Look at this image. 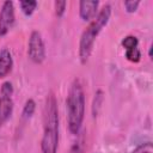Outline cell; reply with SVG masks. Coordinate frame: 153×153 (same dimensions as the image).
Here are the masks:
<instances>
[{"label":"cell","instance_id":"cell-1","mask_svg":"<svg viewBox=\"0 0 153 153\" xmlns=\"http://www.w3.org/2000/svg\"><path fill=\"white\" fill-rule=\"evenodd\" d=\"M59 147V111L57 102L53 92L45 100L44 109V130L41 140L42 153H56Z\"/></svg>","mask_w":153,"mask_h":153},{"label":"cell","instance_id":"cell-2","mask_svg":"<svg viewBox=\"0 0 153 153\" xmlns=\"http://www.w3.org/2000/svg\"><path fill=\"white\" fill-rule=\"evenodd\" d=\"M67 123L72 134H78L85 116V94L79 79H74L67 94Z\"/></svg>","mask_w":153,"mask_h":153},{"label":"cell","instance_id":"cell-3","mask_svg":"<svg viewBox=\"0 0 153 153\" xmlns=\"http://www.w3.org/2000/svg\"><path fill=\"white\" fill-rule=\"evenodd\" d=\"M110 16H111V6L106 4L99 10L97 16L91 20L88 26L82 32L79 42V57L81 63H85L88 60L93 49V43L97 36L99 35V32L103 30V27L109 23Z\"/></svg>","mask_w":153,"mask_h":153},{"label":"cell","instance_id":"cell-4","mask_svg":"<svg viewBox=\"0 0 153 153\" xmlns=\"http://www.w3.org/2000/svg\"><path fill=\"white\" fill-rule=\"evenodd\" d=\"M27 55L35 63H42L45 59V48L42 35L38 31H32L29 38Z\"/></svg>","mask_w":153,"mask_h":153},{"label":"cell","instance_id":"cell-5","mask_svg":"<svg viewBox=\"0 0 153 153\" xmlns=\"http://www.w3.org/2000/svg\"><path fill=\"white\" fill-rule=\"evenodd\" d=\"M14 23V6L12 1H5L0 10V36H5Z\"/></svg>","mask_w":153,"mask_h":153},{"label":"cell","instance_id":"cell-6","mask_svg":"<svg viewBox=\"0 0 153 153\" xmlns=\"http://www.w3.org/2000/svg\"><path fill=\"white\" fill-rule=\"evenodd\" d=\"M99 2L97 0H84L79 2V14L85 22L92 20L96 17Z\"/></svg>","mask_w":153,"mask_h":153},{"label":"cell","instance_id":"cell-7","mask_svg":"<svg viewBox=\"0 0 153 153\" xmlns=\"http://www.w3.org/2000/svg\"><path fill=\"white\" fill-rule=\"evenodd\" d=\"M13 67V59L12 54L8 49L4 48L0 50V78L7 76Z\"/></svg>","mask_w":153,"mask_h":153},{"label":"cell","instance_id":"cell-8","mask_svg":"<svg viewBox=\"0 0 153 153\" xmlns=\"http://www.w3.org/2000/svg\"><path fill=\"white\" fill-rule=\"evenodd\" d=\"M13 112V100L11 97L0 96V126L6 123Z\"/></svg>","mask_w":153,"mask_h":153},{"label":"cell","instance_id":"cell-9","mask_svg":"<svg viewBox=\"0 0 153 153\" xmlns=\"http://www.w3.org/2000/svg\"><path fill=\"white\" fill-rule=\"evenodd\" d=\"M20 5V8L23 11V13L25 16H31L33 13V11L36 10L37 7V1H33V0H25V1H20L19 2Z\"/></svg>","mask_w":153,"mask_h":153},{"label":"cell","instance_id":"cell-10","mask_svg":"<svg viewBox=\"0 0 153 153\" xmlns=\"http://www.w3.org/2000/svg\"><path fill=\"white\" fill-rule=\"evenodd\" d=\"M122 45L124 48V50H130V49H134V48H137L139 47V41L135 36H126L122 41Z\"/></svg>","mask_w":153,"mask_h":153},{"label":"cell","instance_id":"cell-11","mask_svg":"<svg viewBox=\"0 0 153 153\" xmlns=\"http://www.w3.org/2000/svg\"><path fill=\"white\" fill-rule=\"evenodd\" d=\"M35 109H36V103L33 99H27L25 102V105L23 108V117L24 118H30L33 112H35Z\"/></svg>","mask_w":153,"mask_h":153},{"label":"cell","instance_id":"cell-12","mask_svg":"<svg viewBox=\"0 0 153 153\" xmlns=\"http://www.w3.org/2000/svg\"><path fill=\"white\" fill-rule=\"evenodd\" d=\"M94 99H93V105H92V112H93V116H97L100 106H102V103H103V92L102 91H97V93L94 94Z\"/></svg>","mask_w":153,"mask_h":153},{"label":"cell","instance_id":"cell-13","mask_svg":"<svg viewBox=\"0 0 153 153\" xmlns=\"http://www.w3.org/2000/svg\"><path fill=\"white\" fill-rule=\"evenodd\" d=\"M126 57L130 62H139L140 59H141V53H140L139 47L134 48V49H130V50H126Z\"/></svg>","mask_w":153,"mask_h":153},{"label":"cell","instance_id":"cell-14","mask_svg":"<svg viewBox=\"0 0 153 153\" xmlns=\"http://www.w3.org/2000/svg\"><path fill=\"white\" fill-rule=\"evenodd\" d=\"M131 153H153V146H152V142H145V143H141Z\"/></svg>","mask_w":153,"mask_h":153},{"label":"cell","instance_id":"cell-15","mask_svg":"<svg viewBox=\"0 0 153 153\" xmlns=\"http://www.w3.org/2000/svg\"><path fill=\"white\" fill-rule=\"evenodd\" d=\"M13 94V86L10 81H5L2 85H1V88H0V96H4V97H12Z\"/></svg>","mask_w":153,"mask_h":153},{"label":"cell","instance_id":"cell-16","mask_svg":"<svg viewBox=\"0 0 153 153\" xmlns=\"http://www.w3.org/2000/svg\"><path fill=\"white\" fill-rule=\"evenodd\" d=\"M55 14L57 17H62L65 11H66V6H67V2L66 1H55Z\"/></svg>","mask_w":153,"mask_h":153},{"label":"cell","instance_id":"cell-17","mask_svg":"<svg viewBox=\"0 0 153 153\" xmlns=\"http://www.w3.org/2000/svg\"><path fill=\"white\" fill-rule=\"evenodd\" d=\"M139 5H140V1H133V0H127V1H124V7H126V11H127L128 13L135 12V11L137 10Z\"/></svg>","mask_w":153,"mask_h":153},{"label":"cell","instance_id":"cell-18","mask_svg":"<svg viewBox=\"0 0 153 153\" xmlns=\"http://www.w3.org/2000/svg\"><path fill=\"white\" fill-rule=\"evenodd\" d=\"M68 153H81V149H80L79 145H78V143H75L74 146H72V148L69 149V152H68Z\"/></svg>","mask_w":153,"mask_h":153}]
</instances>
